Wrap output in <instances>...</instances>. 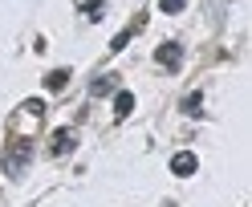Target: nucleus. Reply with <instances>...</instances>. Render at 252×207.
<instances>
[{"instance_id":"5","label":"nucleus","mask_w":252,"mask_h":207,"mask_svg":"<svg viewBox=\"0 0 252 207\" xmlns=\"http://www.w3.org/2000/svg\"><path fill=\"white\" fill-rule=\"evenodd\" d=\"M130 110H134V93H130V89H118V93H114V114L126 118Z\"/></svg>"},{"instance_id":"9","label":"nucleus","mask_w":252,"mask_h":207,"mask_svg":"<svg viewBox=\"0 0 252 207\" xmlns=\"http://www.w3.org/2000/svg\"><path fill=\"white\" fill-rule=\"evenodd\" d=\"M183 4H187V0H159L163 12H183Z\"/></svg>"},{"instance_id":"7","label":"nucleus","mask_w":252,"mask_h":207,"mask_svg":"<svg viewBox=\"0 0 252 207\" xmlns=\"http://www.w3.org/2000/svg\"><path fill=\"white\" fill-rule=\"evenodd\" d=\"M110 89H114V82H110V77H98V82L90 86V93H94V98H102V93H110Z\"/></svg>"},{"instance_id":"2","label":"nucleus","mask_w":252,"mask_h":207,"mask_svg":"<svg viewBox=\"0 0 252 207\" xmlns=\"http://www.w3.org/2000/svg\"><path fill=\"white\" fill-rule=\"evenodd\" d=\"M195 167H199V158H195L191 150H179L175 158H171V175H179V179H187V175H195Z\"/></svg>"},{"instance_id":"1","label":"nucleus","mask_w":252,"mask_h":207,"mask_svg":"<svg viewBox=\"0 0 252 207\" xmlns=\"http://www.w3.org/2000/svg\"><path fill=\"white\" fill-rule=\"evenodd\" d=\"M29 158H33V147H29V142L21 138L17 147H12V150L4 154V175H12V179H17V175L29 167Z\"/></svg>"},{"instance_id":"8","label":"nucleus","mask_w":252,"mask_h":207,"mask_svg":"<svg viewBox=\"0 0 252 207\" xmlns=\"http://www.w3.org/2000/svg\"><path fill=\"white\" fill-rule=\"evenodd\" d=\"M82 8H86V17H90V21H102V0H86Z\"/></svg>"},{"instance_id":"4","label":"nucleus","mask_w":252,"mask_h":207,"mask_svg":"<svg viewBox=\"0 0 252 207\" xmlns=\"http://www.w3.org/2000/svg\"><path fill=\"white\" fill-rule=\"evenodd\" d=\"M73 142H77L73 130H57V134H53V154H69V150H73Z\"/></svg>"},{"instance_id":"3","label":"nucleus","mask_w":252,"mask_h":207,"mask_svg":"<svg viewBox=\"0 0 252 207\" xmlns=\"http://www.w3.org/2000/svg\"><path fill=\"white\" fill-rule=\"evenodd\" d=\"M155 57H159V65H167V69H179L183 49H179L175 41H167V45H159V53H155Z\"/></svg>"},{"instance_id":"6","label":"nucleus","mask_w":252,"mask_h":207,"mask_svg":"<svg viewBox=\"0 0 252 207\" xmlns=\"http://www.w3.org/2000/svg\"><path fill=\"white\" fill-rule=\"evenodd\" d=\"M65 82H69V69H53L49 77H45V89L57 93V89H65Z\"/></svg>"}]
</instances>
